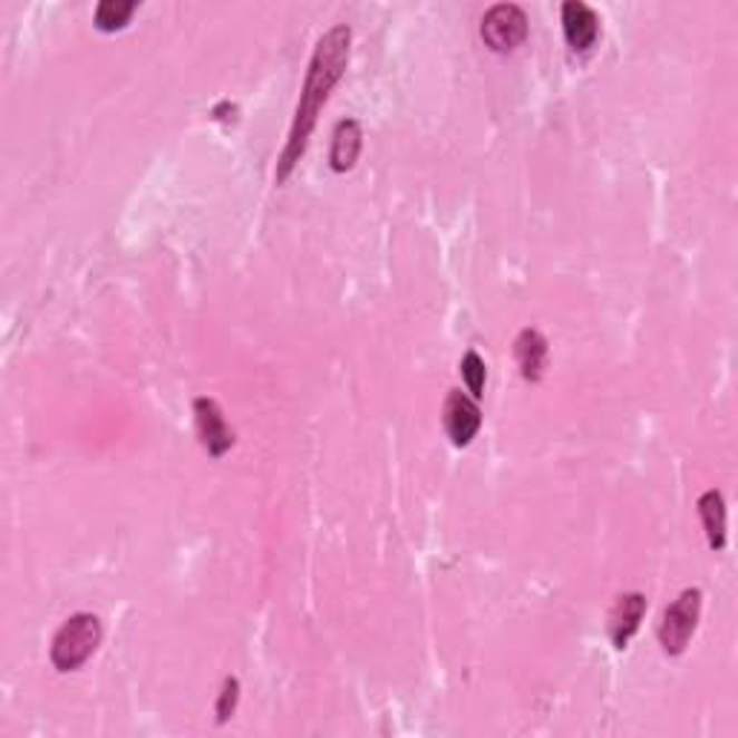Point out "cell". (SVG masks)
I'll return each mask as SVG.
<instances>
[{
	"instance_id": "6da1fadb",
	"label": "cell",
	"mask_w": 738,
	"mask_h": 738,
	"mask_svg": "<svg viewBox=\"0 0 738 738\" xmlns=\"http://www.w3.org/2000/svg\"><path fill=\"white\" fill-rule=\"evenodd\" d=\"M349 47H352V29L347 23H338L318 41L312 52L307 70V84L300 93L298 110H294L292 130H289V142L283 147L278 165V182H287L300 156L307 154L309 136H312L318 116H321L323 105L329 101V93L334 90V84L341 81L349 64Z\"/></svg>"
},
{
	"instance_id": "7a4b0ae2",
	"label": "cell",
	"mask_w": 738,
	"mask_h": 738,
	"mask_svg": "<svg viewBox=\"0 0 738 738\" xmlns=\"http://www.w3.org/2000/svg\"><path fill=\"white\" fill-rule=\"evenodd\" d=\"M101 643V620L90 612H78L70 620H64L49 647V661L58 672H76Z\"/></svg>"
},
{
	"instance_id": "3957f363",
	"label": "cell",
	"mask_w": 738,
	"mask_h": 738,
	"mask_svg": "<svg viewBox=\"0 0 738 738\" xmlns=\"http://www.w3.org/2000/svg\"><path fill=\"white\" fill-rule=\"evenodd\" d=\"M701 589H687L672 606H667L661 623H658V641L667 656H681L683 649L690 647L698 620H701Z\"/></svg>"
},
{
	"instance_id": "277c9868",
	"label": "cell",
	"mask_w": 738,
	"mask_h": 738,
	"mask_svg": "<svg viewBox=\"0 0 738 738\" xmlns=\"http://www.w3.org/2000/svg\"><path fill=\"white\" fill-rule=\"evenodd\" d=\"M528 38V14L516 3H496L482 18V41L494 52H511Z\"/></svg>"
},
{
	"instance_id": "5b68a950",
	"label": "cell",
	"mask_w": 738,
	"mask_h": 738,
	"mask_svg": "<svg viewBox=\"0 0 738 738\" xmlns=\"http://www.w3.org/2000/svg\"><path fill=\"white\" fill-rule=\"evenodd\" d=\"M441 421L456 447H467L476 439L482 427V410L474 396H465L462 390H450L441 407Z\"/></svg>"
},
{
	"instance_id": "8992f818",
	"label": "cell",
	"mask_w": 738,
	"mask_h": 738,
	"mask_svg": "<svg viewBox=\"0 0 738 738\" xmlns=\"http://www.w3.org/2000/svg\"><path fill=\"white\" fill-rule=\"evenodd\" d=\"M194 418H196V433L200 441L208 450L211 459H223L225 453L234 447V430L225 425V416L220 410L214 398H196L194 401Z\"/></svg>"
},
{
	"instance_id": "52a82bcc",
	"label": "cell",
	"mask_w": 738,
	"mask_h": 738,
	"mask_svg": "<svg viewBox=\"0 0 738 738\" xmlns=\"http://www.w3.org/2000/svg\"><path fill=\"white\" fill-rule=\"evenodd\" d=\"M563 32L574 52H589L600 38V18L589 3L569 0L563 3Z\"/></svg>"
},
{
	"instance_id": "ba28073f",
	"label": "cell",
	"mask_w": 738,
	"mask_h": 738,
	"mask_svg": "<svg viewBox=\"0 0 738 738\" xmlns=\"http://www.w3.org/2000/svg\"><path fill=\"white\" fill-rule=\"evenodd\" d=\"M643 614H647V598L641 592L620 594L614 600L612 612H609V638H612L614 649H627L634 638L638 627H641Z\"/></svg>"
},
{
	"instance_id": "9c48e42d",
	"label": "cell",
	"mask_w": 738,
	"mask_h": 738,
	"mask_svg": "<svg viewBox=\"0 0 738 738\" xmlns=\"http://www.w3.org/2000/svg\"><path fill=\"white\" fill-rule=\"evenodd\" d=\"M514 358L525 381H543L548 367V338L540 329H523L514 341Z\"/></svg>"
},
{
	"instance_id": "30bf717a",
	"label": "cell",
	"mask_w": 738,
	"mask_h": 738,
	"mask_svg": "<svg viewBox=\"0 0 738 738\" xmlns=\"http://www.w3.org/2000/svg\"><path fill=\"white\" fill-rule=\"evenodd\" d=\"M363 147V130L358 119H343L338 122L332 133V150H329V165H332L334 174H347L352 171L361 156Z\"/></svg>"
},
{
	"instance_id": "8fae6325",
	"label": "cell",
	"mask_w": 738,
	"mask_h": 738,
	"mask_svg": "<svg viewBox=\"0 0 738 738\" xmlns=\"http://www.w3.org/2000/svg\"><path fill=\"white\" fill-rule=\"evenodd\" d=\"M698 514H701L703 531H707V543L712 551H721L727 545V505L721 491H707L698 499Z\"/></svg>"
},
{
	"instance_id": "7c38bea8",
	"label": "cell",
	"mask_w": 738,
	"mask_h": 738,
	"mask_svg": "<svg viewBox=\"0 0 738 738\" xmlns=\"http://www.w3.org/2000/svg\"><path fill=\"white\" fill-rule=\"evenodd\" d=\"M136 9H139L136 0H101L96 7V27L101 29V32L125 29Z\"/></svg>"
},
{
	"instance_id": "4fadbf2b",
	"label": "cell",
	"mask_w": 738,
	"mask_h": 738,
	"mask_svg": "<svg viewBox=\"0 0 738 738\" xmlns=\"http://www.w3.org/2000/svg\"><path fill=\"white\" fill-rule=\"evenodd\" d=\"M462 378H465L467 390H470V396L479 401L482 392H485V378H488V369H485V361L479 358V352H467L465 358H462Z\"/></svg>"
},
{
	"instance_id": "5bb4252c",
	"label": "cell",
	"mask_w": 738,
	"mask_h": 738,
	"mask_svg": "<svg viewBox=\"0 0 738 738\" xmlns=\"http://www.w3.org/2000/svg\"><path fill=\"white\" fill-rule=\"evenodd\" d=\"M237 701H240V681L237 678H225L223 692H220V701H216V721H220V725H225V721L234 716V710H237Z\"/></svg>"
}]
</instances>
